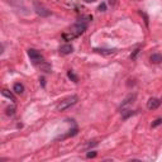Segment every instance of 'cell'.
Returning <instances> with one entry per match:
<instances>
[{
    "mask_svg": "<svg viewBox=\"0 0 162 162\" xmlns=\"http://www.w3.org/2000/svg\"><path fill=\"white\" fill-rule=\"evenodd\" d=\"M88 28V23L86 22H77L76 24H74L71 28H68L67 31H65L62 33V38L65 41H74L75 38L80 37L81 34L86 31Z\"/></svg>",
    "mask_w": 162,
    "mask_h": 162,
    "instance_id": "6da1fadb",
    "label": "cell"
},
{
    "mask_svg": "<svg viewBox=\"0 0 162 162\" xmlns=\"http://www.w3.org/2000/svg\"><path fill=\"white\" fill-rule=\"evenodd\" d=\"M77 100H79V98H77L76 95H71V96H67L65 98V99H62L58 104H57V110L58 111H63V110H66L68 108H71L74 107V105L77 103Z\"/></svg>",
    "mask_w": 162,
    "mask_h": 162,
    "instance_id": "7a4b0ae2",
    "label": "cell"
},
{
    "mask_svg": "<svg viewBox=\"0 0 162 162\" xmlns=\"http://www.w3.org/2000/svg\"><path fill=\"white\" fill-rule=\"evenodd\" d=\"M28 56H29L31 61L34 63V65H39L41 62H43V61H45V58H43V56H42V53L38 52L37 50H34V48H29V50H28Z\"/></svg>",
    "mask_w": 162,
    "mask_h": 162,
    "instance_id": "3957f363",
    "label": "cell"
},
{
    "mask_svg": "<svg viewBox=\"0 0 162 162\" xmlns=\"http://www.w3.org/2000/svg\"><path fill=\"white\" fill-rule=\"evenodd\" d=\"M160 105H161V100L157 99V98H151V99L147 101V108L150 110H154V109L160 108Z\"/></svg>",
    "mask_w": 162,
    "mask_h": 162,
    "instance_id": "277c9868",
    "label": "cell"
},
{
    "mask_svg": "<svg viewBox=\"0 0 162 162\" xmlns=\"http://www.w3.org/2000/svg\"><path fill=\"white\" fill-rule=\"evenodd\" d=\"M34 8H36V12L39 14V15H42V17H47V15H50V12H48L46 8H43L42 5H39L38 3H34Z\"/></svg>",
    "mask_w": 162,
    "mask_h": 162,
    "instance_id": "5b68a950",
    "label": "cell"
},
{
    "mask_svg": "<svg viewBox=\"0 0 162 162\" xmlns=\"http://www.w3.org/2000/svg\"><path fill=\"white\" fill-rule=\"evenodd\" d=\"M136 98H137V95H136V94H131L128 98H125L124 101H123V103H122V105H121V110H122V109H124L125 107H128L129 104H132L133 101L136 100Z\"/></svg>",
    "mask_w": 162,
    "mask_h": 162,
    "instance_id": "8992f818",
    "label": "cell"
},
{
    "mask_svg": "<svg viewBox=\"0 0 162 162\" xmlns=\"http://www.w3.org/2000/svg\"><path fill=\"white\" fill-rule=\"evenodd\" d=\"M38 67H39V70H41V71L47 72V74H50V72L52 71V67H51V65H50V63H48V62H46V61L41 62L39 65H38Z\"/></svg>",
    "mask_w": 162,
    "mask_h": 162,
    "instance_id": "52a82bcc",
    "label": "cell"
},
{
    "mask_svg": "<svg viewBox=\"0 0 162 162\" xmlns=\"http://www.w3.org/2000/svg\"><path fill=\"white\" fill-rule=\"evenodd\" d=\"M74 52V47L71 45H65V46H62L60 48V53L61 55H70V53H72Z\"/></svg>",
    "mask_w": 162,
    "mask_h": 162,
    "instance_id": "ba28073f",
    "label": "cell"
},
{
    "mask_svg": "<svg viewBox=\"0 0 162 162\" xmlns=\"http://www.w3.org/2000/svg\"><path fill=\"white\" fill-rule=\"evenodd\" d=\"M13 91H14L15 94L20 95V94H23V93H24V86L22 85V84L17 82V84H14V86H13Z\"/></svg>",
    "mask_w": 162,
    "mask_h": 162,
    "instance_id": "9c48e42d",
    "label": "cell"
},
{
    "mask_svg": "<svg viewBox=\"0 0 162 162\" xmlns=\"http://www.w3.org/2000/svg\"><path fill=\"white\" fill-rule=\"evenodd\" d=\"M150 60H151L152 63H161L162 62V55H160V53H152Z\"/></svg>",
    "mask_w": 162,
    "mask_h": 162,
    "instance_id": "30bf717a",
    "label": "cell"
},
{
    "mask_svg": "<svg viewBox=\"0 0 162 162\" xmlns=\"http://www.w3.org/2000/svg\"><path fill=\"white\" fill-rule=\"evenodd\" d=\"M94 51L95 52H99V53H101V55H111V53H115V51L117 50H101V48H94Z\"/></svg>",
    "mask_w": 162,
    "mask_h": 162,
    "instance_id": "8fae6325",
    "label": "cell"
},
{
    "mask_svg": "<svg viewBox=\"0 0 162 162\" xmlns=\"http://www.w3.org/2000/svg\"><path fill=\"white\" fill-rule=\"evenodd\" d=\"M5 113H6V115L8 117H13L14 114H15V105H10V107H8L5 109Z\"/></svg>",
    "mask_w": 162,
    "mask_h": 162,
    "instance_id": "7c38bea8",
    "label": "cell"
},
{
    "mask_svg": "<svg viewBox=\"0 0 162 162\" xmlns=\"http://www.w3.org/2000/svg\"><path fill=\"white\" fill-rule=\"evenodd\" d=\"M2 93H3V95H4L5 98H8V99H10V100H12L13 103H14V101H15V96H14V95H13V94L10 93V91H9V90H6V89H4V90L2 91Z\"/></svg>",
    "mask_w": 162,
    "mask_h": 162,
    "instance_id": "4fadbf2b",
    "label": "cell"
},
{
    "mask_svg": "<svg viewBox=\"0 0 162 162\" xmlns=\"http://www.w3.org/2000/svg\"><path fill=\"white\" fill-rule=\"evenodd\" d=\"M67 76H68V79L71 80V81H74V82H77V81H79V77L76 76V74L72 71V70H70V71L67 72Z\"/></svg>",
    "mask_w": 162,
    "mask_h": 162,
    "instance_id": "5bb4252c",
    "label": "cell"
},
{
    "mask_svg": "<svg viewBox=\"0 0 162 162\" xmlns=\"http://www.w3.org/2000/svg\"><path fill=\"white\" fill-rule=\"evenodd\" d=\"M133 114H134V111H133V110H122V115H123V118L124 119H127V118H128V117H131V115H133Z\"/></svg>",
    "mask_w": 162,
    "mask_h": 162,
    "instance_id": "9a60e30c",
    "label": "cell"
},
{
    "mask_svg": "<svg viewBox=\"0 0 162 162\" xmlns=\"http://www.w3.org/2000/svg\"><path fill=\"white\" fill-rule=\"evenodd\" d=\"M139 14H141V15H142V17L144 18V23H146V25H148V22H150V18H148V15H147V14H146L143 10H141V12H139Z\"/></svg>",
    "mask_w": 162,
    "mask_h": 162,
    "instance_id": "2e32d148",
    "label": "cell"
},
{
    "mask_svg": "<svg viewBox=\"0 0 162 162\" xmlns=\"http://www.w3.org/2000/svg\"><path fill=\"white\" fill-rule=\"evenodd\" d=\"M139 51H141V47L138 46V47L136 48V50H134V51H133V52H132V55H131V58H132V60H134V58L137 57V55L139 53Z\"/></svg>",
    "mask_w": 162,
    "mask_h": 162,
    "instance_id": "e0dca14e",
    "label": "cell"
},
{
    "mask_svg": "<svg viewBox=\"0 0 162 162\" xmlns=\"http://www.w3.org/2000/svg\"><path fill=\"white\" fill-rule=\"evenodd\" d=\"M160 124H162V119L161 118H158V119H156L153 123H152V128H156V127H158Z\"/></svg>",
    "mask_w": 162,
    "mask_h": 162,
    "instance_id": "ac0fdd59",
    "label": "cell"
},
{
    "mask_svg": "<svg viewBox=\"0 0 162 162\" xmlns=\"http://www.w3.org/2000/svg\"><path fill=\"white\" fill-rule=\"evenodd\" d=\"M86 157H88V158H94V157H96V152H95V151L89 152V153L86 154Z\"/></svg>",
    "mask_w": 162,
    "mask_h": 162,
    "instance_id": "d6986e66",
    "label": "cell"
},
{
    "mask_svg": "<svg viewBox=\"0 0 162 162\" xmlns=\"http://www.w3.org/2000/svg\"><path fill=\"white\" fill-rule=\"evenodd\" d=\"M105 8H107V6H105V3L100 4L99 5V12H105Z\"/></svg>",
    "mask_w": 162,
    "mask_h": 162,
    "instance_id": "ffe728a7",
    "label": "cell"
},
{
    "mask_svg": "<svg viewBox=\"0 0 162 162\" xmlns=\"http://www.w3.org/2000/svg\"><path fill=\"white\" fill-rule=\"evenodd\" d=\"M96 144H98V142H96V141H93V143L90 142V143L86 146V148H90V147H94V146H96Z\"/></svg>",
    "mask_w": 162,
    "mask_h": 162,
    "instance_id": "44dd1931",
    "label": "cell"
},
{
    "mask_svg": "<svg viewBox=\"0 0 162 162\" xmlns=\"http://www.w3.org/2000/svg\"><path fill=\"white\" fill-rule=\"evenodd\" d=\"M108 3H109V5H110V6H115L117 0H108Z\"/></svg>",
    "mask_w": 162,
    "mask_h": 162,
    "instance_id": "7402d4cb",
    "label": "cell"
},
{
    "mask_svg": "<svg viewBox=\"0 0 162 162\" xmlns=\"http://www.w3.org/2000/svg\"><path fill=\"white\" fill-rule=\"evenodd\" d=\"M84 2H85V3H95L96 0H84Z\"/></svg>",
    "mask_w": 162,
    "mask_h": 162,
    "instance_id": "603a6c76",
    "label": "cell"
},
{
    "mask_svg": "<svg viewBox=\"0 0 162 162\" xmlns=\"http://www.w3.org/2000/svg\"><path fill=\"white\" fill-rule=\"evenodd\" d=\"M39 81H41V84H42V86H45V79H43V77H42Z\"/></svg>",
    "mask_w": 162,
    "mask_h": 162,
    "instance_id": "cb8c5ba5",
    "label": "cell"
}]
</instances>
